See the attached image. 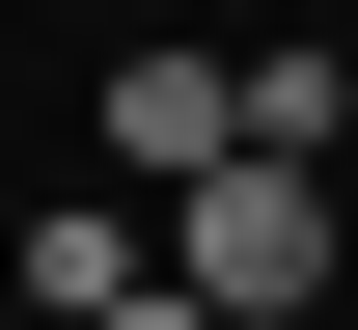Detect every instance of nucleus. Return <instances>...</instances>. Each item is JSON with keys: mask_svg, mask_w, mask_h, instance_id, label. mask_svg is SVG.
I'll list each match as a JSON object with an SVG mask.
<instances>
[{"mask_svg": "<svg viewBox=\"0 0 358 330\" xmlns=\"http://www.w3.org/2000/svg\"><path fill=\"white\" fill-rule=\"evenodd\" d=\"M166 220H193V303H221V330H275V303H331V248H358V193L248 138V165H193Z\"/></svg>", "mask_w": 358, "mask_h": 330, "instance_id": "1", "label": "nucleus"}, {"mask_svg": "<svg viewBox=\"0 0 358 330\" xmlns=\"http://www.w3.org/2000/svg\"><path fill=\"white\" fill-rule=\"evenodd\" d=\"M110 165H138V193L248 165V55H110Z\"/></svg>", "mask_w": 358, "mask_h": 330, "instance_id": "2", "label": "nucleus"}, {"mask_svg": "<svg viewBox=\"0 0 358 330\" xmlns=\"http://www.w3.org/2000/svg\"><path fill=\"white\" fill-rule=\"evenodd\" d=\"M0 303H28V330H110V303H138V220H110V193H55V220L0 248Z\"/></svg>", "mask_w": 358, "mask_h": 330, "instance_id": "3", "label": "nucleus"}, {"mask_svg": "<svg viewBox=\"0 0 358 330\" xmlns=\"http://www.w3.org/2000/svg\"><path fill=\"white\" fill-rule=\"evenodd\" d=\"M110 330H221V303H193V276H138V303H110Z\"/></svg>", "mask_w": 358, "mask_h": 330, "instance_id": "4", "label": "nucleus"}, {"mask_svg": "<svg viewBox=\"0 0 358 330\" xmlns=\"http://www.w3.org/2000/svg\"><path fill=\"white\" fill-rule=\"evenodd\" d=\"M0 330H28V303H0Z\"/></svg>", "mask_w": 358, "mask_h": 330, "instance_id": "5", "label": "nucleus"}]
</instances>
